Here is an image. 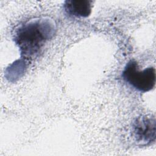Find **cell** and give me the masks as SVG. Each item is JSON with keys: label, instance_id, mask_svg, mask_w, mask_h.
I'll list each match as a JSON object with an SVG mask.
<instances>
[{"label": "cell", "instance_id": "1", "mask_svg": "<svg viewBox=\"0 0 156 156\" xmlns=\"http://www.w3.org/2000/svg\"><path fill=\"white\" fill-rule=\"evenodd\" d=\"M55 32V24L49 18L32 20L21 26L15 34V42L21 54L28 58L37 55Z\"/></svg>", "mask_w": 156, "mask_h": 156}, {"label": "cell", "instance_id": "2", "mask_svg": "<svg viewBox=\"0 0 156 156\" xmlns=\"http://www.w3.org/2000/svg\"><path fill=\"white\" fill-rule=\"evenodd\" d=\"M124 80L135 90L145 93L153 89L155 85V69L154 67L139 69L136 62L131 60L126 65L122 71Z\"/></svg>", "mask_w": 156, "mask_h": 156}, {"label": "cell", "instance_id": "3", "mask_svg": "<svg viewBox=\"0 0 156 156\" xmlns=\"http://www.w3.org/2000/svg\"><path fill=\"white\" fill-rule=\"evenodd\" d=\"M156 122L152 115H143L138 117L132 124V134L136 143L147 145L155 139Z\"/></svg>", "mask_w": 156, "mask_h": 156}, {"label": "cell", "instance_id": "4", "mask_svg": "<svg viewBox=\"0 0 156 156\" xmlns=\"http://www.w3.org/2000/svg\"><path fill=\"white\" fill-rule=\"evenodd\" d=\"M92 1L89 0H67L63 7L69 15L76 17H87L91 12Z\"/></svg>", "mask_w": 156, "mask_h": 156}]
</instances>
